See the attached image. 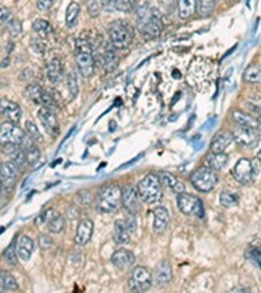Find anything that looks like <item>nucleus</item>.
Returning a JSON list of instances; mask_svg holds the SVG:
<instances>
[{
    "label": "nucleus",
    "mask_w": 261,
    "mask_h": 293,
    "mask_svg": "<svg viewBox=\"0 0 261 293\" xmlns=\"http://www.w3.org/2000/svg\"><path fill=\"white\" fill-rule=\"evenodd\" d=\"M0 114L8 120V122L17 124L22 116V111L20 106L11 99L1 98L0 99Z\"/></svg>",
    "instance_id": "ddd939ff"
},
{
    "label": "nucleus",
    "mask_w": 261,
    "mask_h": 293,
    "mask_svg": "<svg viewBox=\"0 0 261 293\" xmlns=\"http://www.w3.org/2000/svg\"><path fill=\"white\" fill-rule=\"evenodd\" d=\"M177 203L179 210L186 215H195V217H204V205L201 199L190 194V193H180L177 197Z\"/></svg>",
    "instance_id": "0eeeda50"
},
{
    "label": "nucleus",
    "mask_w": 261,
    "mask_h": 293,
    "mask_svg": "<svg viewBox=\"0 0 261 293\" xmlns=\"http://www.w3.org/2000/svg\"><path fill=\"white\" fill-rule=\"evenodd\" d=\"M99 9H101V5H99V3H97V1H92V3L88 5L89 13H90V16H93V17L98 16Z\"/></svg>",
    "instance_id": "c03bdc74"
},
{
    "label": "nucleus",
    "mask_w": 261,
    "mask_h": 293,
    "mask_svg": "<svg viewBox=\"0 0 261 293\" xmlns=\"http://www.w3.org/2000/svg\"><path fill=\"white\" fill-rule=\"evenodd\" d=\"M34 250V241L26 234L21 236L17 242V255L22 261H29Z\"/></svg>",
    "instance_id": "393cba45"
},
{
    "label": "nucleus",
    "mask_w": 261,
    "mask_h": 293,
    "mask_svg": "<svg viewBox=\"0 0 261 293\" xmlns=\"http://www.w3.org/2000/svg\"><path fill=\"white\" fill-rule=\"evenodd\" d=\"M17 168L11 161L3 162L0 164V181L3 184V189L12 190L16 184L17 177Z\"/></svg>",
    "instance_id": "2eb2a0df"
},
{
    "label": "nucleus",
    "mask_w": 261,
    "mask_h": 293,
    "mask_svg": "<svg viewBox=\"0 0 261 293\" xmlns=\"http://www.w3.org/2000/svg\"><path fill=\"white\" fill-rule=\"evenodd\" d=\"M158 178L162 186L169 188L170 190L175 193V194L184 193V190H186V185H184V182L178 180L175 176H173V175L169 174V172H162V174L159 175Z\"/></svg>",
    "instance_id": "4be33fe9"
},
{
    "label": "nucleus",
    "mask_w": 261,
    "mask_h": 293,
    "mask_svg": "<svg viewBox=\"0 0 261 293\" xmlns=\"http://www.w3.org/2000/svg\"><path fill=\"white\" fill-rule=\"evenodd\" d=\"M12 158V163L16 166V168H17V171H21L24 172L25 170H26V167H28L29 164L28 162H26V158H25V154L24 151L21 150V149H18L17 151L14 154H12L11 155Z\"/></svg>",
    "instance_id": "e433bc0d"
},
{
    "label": "nucleus",
    "mask_w": 261,
    "mask_h": 293,
    "mask_svg": "<svg viewBox=\"0 0 261 293\" xmlns=\"http://www.w3.org/2000/svg\"><path fill=\"white\" fill-rule=\"evenodd\" d=\"M234 178L240 184H250L254 178V174H252V166H251V161L247 158H240L237 162L235 167L233 170Z\"/></svg>",
    "instance_id": "f8f14e48"
},
{
    "label": "nucleus",
    "mask_w": 261,
    "mask_h": 293,
    "mask_svg": "<svg viewBox=\"0 0 261 293\" xmlns=\"http://www.w3.org/2000/svg\"><path fill=\"white\" fill-rule=\"evenodd\" d=\"M38 119L41 121V124L43 125V128L46 129V132L49 133L50 136H58L60 132L59 122H58L57 116L51 110L43 109L41 107L38 111Z\"/></svg>",
    "instance_id": "4468645a"
},
{
    "label": "nucleus",
    "mask_w": 261,
    "mask_h": 293,
    "mask_svg": "<svg viewBox=\"0 0 261 293\" xmlns=\"http://www.w3.org/2000/svg\"><path fill=\"white\" fill-rule=\"evenodd\" d=\"M80 11H81V8L77 1H71L68 4L67 12H65V24L68 28H73L76 25V21L80 16Z\"/></svg>",
    "instance_id": "cd10ccee"
},
{
    "label": "nucleus",
    "mask_w": 261,
    "mask_h": 293,
    "mask_svg": "<svg viewBox=\"0 0 261 293\" xmlns=\"http://www.w3.org/2000/svg\"><path fill=\"white\" fill-rule=\"evenodd\" d=\"M239 202V198L235 193L230 192V190H222L219 194V203L223 207H234L237 206Z\"/></svg>",
    "instance_id": "72a5a7b5"
},
{
    "label": "nucleus",
    "mask_w": 261,
    "mask_h": 293,
    "mask_svg": "<svg viewBox=\"0 0 261 293\" xmlns=\"http://www.w3.org/2000/svg\"><path fill=\"white\" fill-rule=\"evenodd\" d=\"M94 230V223L90 219H82L77 226L76 234H74V242L77 245H86L90 241Z\"/></svg>",
    "instance_id": "dca6fc26"
},
{
    "label": "nucleus",
    "mask_w": 261,
    "mask_h": 293,
    "mask_svg": "<svg viewBox=\"0 0 261 293\" xmlns=\"http://www.w3.org/2000/svg\"><path fill=\"white\" fill-rule=\"evenodd\" d=\"M7 26L9 33H11V37H13V38H17L18 35L21 34V24H20V21H17V20H9V21L7 22Z\"/></svg>",
    "instance_id": "ea45409f"
},
{
    "label": "nucleus",
    "mask_w": 261,
    "mask_h": 293,
    "mask_svg": "<svg viewBox=\"0 0 261 293\" xmlns=\"http://www.w3.org/2000/svg\"><path fill=\"white\" fill-rule=\"evenodd\" d=\"M76 64L80 73L84 77H90L94 72V58H93L92 49L88 41L78 39L76 42Z\"/></svg>",
    "instance_id": "20e7f679"
},
{
    "label": "nucleus",
    "mask_w": 261,
    "mask_h": 293,
    "mask_svg": "<svg viewBox=\"0 0 261 293\" xmlns=\"http://www.w3.org/2000/svg\"><path fill=\"white\" fill-rule=\"evenodd\" d=\"M43 219L46 222L47 228H49L51 234H60L64 230L65 222H64V218L58 213L57 210L47 209L45 211Z\"/></svg>",
    "instance_id": "f3484780"
},
{
    "label": "nucleus",
    "mask_w": 261,
    "mask_h": 293,
    "mask_svg": "<svg viewBox=\"0 0 261 293\" xmlns=\"http://www.w3.org/2000/svg\"><path fill=\"white\" fill-rule=\"evenodd\" d=\"M101 5H102L105 9H107V11L119 12H127L133 8V4L127 1V0H122V1H119V0H114V1H107V0H105V1L101 3Z\"/></svg>",
    "instance_id": "c85d7f7f"
},
{
    "label": "nucleus",
    "mask_w": 261,
    "mask_h": 293,
    "mask_svg": "<svg viewBox=\"0 0 261 293\" xmlns=\"http://www.w3.org/2000/svg\"><path fill=\"white\" fill-rule=\"evenodd\" d=\"M53 244H54L53 238L50 237L49 234H39V237H38L39 248L43 249V250H47V249H51Z\"/></svg>",
    "instance_id": "a19ab883"
},
{
    "label": "nucleus",
    "mask_w": 261,
    "mask_h": 293,
    "mask_svg": "<svg viewBox=\"0 0 261 293\" xmlns=\"http://www.w3.org/2000/svg\"><path fill=\"white\" fill-rule=\"evenodd\" d=\"M153 275L144 266H137L130 272L128 287L132 293H145L152 288Z\"/></svg>",
    "instance_id": "39448f33"
},
{
    "label": "nucleus",
    "mask_w": 261,
    "mask_h": 293,
    "mask_svg": "<svg viewBox=\"0 0 261 293\" xmlns=\"http://www.w3.org/2000/svg\"><path fill=\"white\" fill-rule=\"evenodd\" d=\"M33 30L37 33V34L41 37V38H47L51 32H53V28L47 20H43V18H37L33 22Z\"/></svg>",
    "instance_id": "7c9ffc66"
},
{
    "label": "nucleus",
    "mask_w": 261,
    "mask_h": 293,
    "mask_svg": "<svg viewBox=\"0 0 261 293\" xmlns=\"http://www.w3.org/2000/svg\"><path fill=\"white\" fill-rule=\"evenodd\" d=\"M233 142V134L229 130H221L214 136L210 143V153H225Z\"/></svg>",
    "instance_id": "aec40b11"
},
{
    "label": "nucleus",
    "mask_w": 261,
    "mask_h": 293,
    "mask_svg": "<svg viewBox=\"0 0 261 293\" xmlns=\"http://www.w3.org/2000/svg\"><path fill=\"white\" fill-rule=\"evenodd\" d=\"M260 74V65L259 64H251L244 72V80L250 84H259L261 78Z\"/></svg>",
    "instance_id": "473e14b6"
},
{
    "label": "nucleus",
    "mask_w": 261,
    "mask_h": 293,
    "mask_svg": "<svg viewBox=\"0 0 261 293\" xmlns=\"http://www.w3.org/2000/svg\"><path fill=\"white\" fill-rule=\"evenodd\" d=\"M137 193L138 197L141 199V202L152 205V203H157L162 198V185L157 175L149 174L146 175L141 181L137 185Z\"/></svg>",
    "instance_id": "f257e3e1"
},
{
    "label": "nucleus",
    "mask_w": 261,
    "mask_h": 293,
    "mask_svg": "<svg viewBox=\"0 0 261 293\" xmlns=\"http://www.w3.org/2000/svg\"><path fill=\"white\" fill-rule=\"evenodd\" d=\"M124 223H126V226H127L130 234L134 232V230H136V219H134V215L130 214V215L127 217V219L124 220Z\"/></svg>",
    "instance_id": "79ce46f5"
},
{
    "label": "nucleus",
    "mask_w": 261,
    "mask_h": 293,
    "mask_svg": "<svg viewBox=\"0 0 261 293\" xmlns=\"http://www.w3.org/2000/svg\"><path fill=\"white\" fill-rule=\"evenodd\" d=\"M237 293H250V291L248 290H244V288H242V292H238V291H235Z\"/></svg>",
    "instance_id": "49530a36"
},
{
    "label": "nucleus",
    "mask_w": 261,
    "mask_h": 293,
    "mask_svg": "<svg viewBox=\"0 0 261 293\" xmlns=\"http://www.w3.org/2000/svg\"><path fill=\"white\" fill-rule=\"evenodd\" d=\"M67 82H68V90H69L72 97L74 98L78 94V82H77V78H76V74H74L73 72H71V73L68 74Z\"/></svg>",
    "instance_id": "58836bf2"
},
{
    "label": "nucleus",
    "mask_w": 261,
    "mask_h": 293,
    "mask_svg": "<svg viewBox=\"0 0 261 293\" xmlns=\"http://www.w3.org/2000/svg\"><path fill=\"white\" fill-rule=\"evenodd\" d=\"M98 210L102 213H114L122 205V188L117 184L105 185L98 193Z\"/></svg>",
    "instance_id": "f03ea898"
},
{
    "label": "nucleus",
    "mask_w": 261,
    "mask_h": 293,
    "mask_svg": "<svg viewBox=\"0 0 261 293\" xmlns=\"http://www.w3.org/2000/svg\"><path fill=\"white\" fill-rule=\"evenodd\" d=\"M110 41L117 49H127L133 39V26L126 20H117L109 26Z\"/></svg>",
    "instance_id": "7ed1b4c3"
},
{
    "label": "nucleus",
    "mask_w": 261,
    "mask_h": 293,
    "mask_svg": "<svg viewBox=\"0 0 261 293\" xmlns=\"http://www.w3.org/2000/svg\"><path fill=\"white\" fill-rule=\"evenodd\" d=\"M231 134H233V141H235L238 145L243 147H254L260 141L259 130L242 128V126H237Z\"/></svg>",
    "instance_id": "9d476101"
},
{
    "label": "nucleus",
    "mask_w": 261,
    "mask_h": 293,
    "mask_svg": "<svg viewBox=\"0 0 261 293\" xmlns=\"http://www.w3.org/2000/svg\"><path fill=\"white\" fill-rule=\"evenodd\" d=\"M173 279V269L169 261H161L155 266L154 282L158 287L166 286Z\"/></svg>",
    "instance_id": "a211bd4d"
},
{
    "label": "nucleus",
    "mask_w": 261,
    "mask_h": 293,
    "mask_svg": "<svg viewBox=\"0 0 261 293\" xmlns=\"http://www.w3.org/2000/svg\"><path fill=\"white\" fill-rule=\"evenodd\" d=\"M18 288L17 280L11 274L5 271L0 272V290L1 291H16Z\"/></svg>",
    "instance_id": "2f4dec72"
},
{
    "label": "nucleus",
    "mask_w": 261,
    "mask_h": 293,
    "mask_svg": "<svg viewBox=\"0 0 261 293\" xmlns=\"http://www.w3.org/2000/svg\"><path fill=\"white\" fill-rule=\"evenodd\" d=\"M218 177L214 171L208 167L197 168L194 174L191 175V182L196 190L201 193H208L217 185Z\"/></svg>",
    "instance_id": "423d86ee"
},
{
    "label": "nucleus",
    "mask_w": 261,
    "mask_h": 293,
    "mask_svg": "<svg viewBox=\"0 0 261 293\" xmlns=\"http://www.w3.org/2000/svg\"><path fill=\"white\" fill-rule=\"evenodd\" d=\"M11 20V12L5 7H0V22H8Z\"/></svg>",
    "instance_id": "a18cd8bd"
},
{
    "label": "nucleus",
    "mask_w": 261,
    "mask_h": 293,
    "mask_svg": "<svg viewBox=\"0 0 261 293\" xmlns=\"http://www.w3.org/2000/svg\"><path fill=\"white\" fill-rule=\"evenodd\" d=\"M26 94H28V97L30 98L34 103L42 106L43 109L51 110V107L55 105L51 95H50L43 87H41L37 84L29 85V86L26 87Z\"/></svg>",
    "instance_id": "9b49d317"
},
{
    "label": "nucleus",
    "mask_w": 261,
    "mask_h": 293,
    "mask_svg": "<svg viewBox=\"0 0 261 293\" xmlns=\"http://www.w3.org/2000/svg\"><path fill=\"white\" fill-rule=\"evenodd\" d=\"M26 136L24 130L12 122H1L0 124V145H7V143H16L20 145Z\"/></svg>",
    "instance_id": "6e6552de"
},
{
    "label": "nucleus",
    "mask_w": 261,
    "mask_h": 293,
    "mask_svg": "<svg viewBox=\"0 0 261 293\" xmlns=\"http://www.w3.org/2000/svg\"><path fill=\"white\" fill-rule=\"evenodd\" d=\"M214 8V0H198V1H196V11H197V13L200 14V16H202V17L209 16V14L212 13Z\"/></svg>",
    "instance_id": "f704fd0d"
},
{
    "label": "nucleus",
    "mask_w": 261,
    "mask_h": 293,
    "mask_svg": "<svg viewBox=\"0 0 261 293\" xmlns=\"http://www.w3.org/2000/svg\"><path fill=\"white\" fill-rule=\"evenodd\" d=\"M154 222H153V230L155 234H163L167 230L170 223V214L166 207L159 206L153 211Z\"/></svg>",
    "instance_id": "412c9836"
},
{
    "label": "nucleus",
    "mask_w": 261,
    "mask_h": 293,
    "mask_svg": "<svg viewBox=\"0 0 261 293\" xmlns=\"http://www.w3.org/2000/svg\"><path fill=\"white\" fill-rule=\"evenodd\" d=\"M25 134L28 137H30L34 142H42L43 137L39 132V129L37 128V125L33 121H26L25 122Z\"/></svg>",
    "instance_id": "c9c22d12"
},
{
    "label": "nucleus",
    "mask_w": 261,
    "mask_h": 293,
    "mask_svg": "<svg viewBox=\"0 0 261 293\" xmlns=\"http://www.w3.org/2000/svg\"><path fill=\"white\" fill-rule=\"evenodd\" d=\"M122 205L132 215H136L141 210V199L133 185H127L122 189Z\"/></svg>",
    "instance_id": "1a4fd4ad"
},
{
    "label": "nucleus",
    "mask_w": 261,
    "mask_h": 293,
    "mask_svg": "<svg viewBox=\"0 0 261 293\" xmlns=\"http://www.w3.org/2000/svg\"><path fill=\"white\" fill-rule=\"evenodd\" d=\"M4 257L7 259L9 265H17V250H16V240L12 242L5 251H4Z\"/></svg>",
    "instance_id": "4c0bfd02"
},
{
    "label": "nucleus",
    "mask_w": 261,
    "mask_h": 293,
    "mask_svg": "<svg viewBox=\"0 0 261 293\" xmlns=\"http://www.w3.org/2000/svg\"><path fill=\"white\" fill-rule=\"evenodd\" d=\"M178 12H179L180 18H183V20L190 18L196 12V1H194V0H180V1H178Z\"/></svg>",
    "instance_id": "c756f323"
},
{
    "label": "nucleus",
    "mask_w": 261,
    "mask_h": 293,
    "mask_svg": "<svg viewBox=\"0 0 261 293\" xmlns=\"http://www.w3.org/2000/svg\"><path fill=\"white\" fill-rule=\"evenodd\" d=\"M47 77L49 80L53 82V84H60L63 81L64 77V69H63V64L59 59H53L50 60V63L47 64Z\"/></svg>",
    "instance_id": "b1692460"
},
{
    "label": "nucleus",
    "mask_w": 261,
    "mask_h": 293,
    "mask_svg": "<svg viewBox=\"0 0 261 293\" xmlns=\"http://www.w3.org/2000/svg\"><path fill=\"white\" fill-rule=\"evenodd\" d=\"M111 262L117 269L127 270L134 263V255L127 249H118L117 251H114Z\"/></svg>",
    "instance_id": "6ab92c4d"
},
{
    "label": "nucleus",
    "mask_w": 261,
    "mask_h": 293,
    "mask_svg": "<svg viewBox=\"0 0 261 293\" xmlns=\"http://www.w3.org/2000/svg\"><path fill=\"white\" fill-rule=\"evenodd\" d=\"M233 120L242 128L259 130V126H260V121L256 117L248 115V114H244L243 111H239V110L233 112Z\"/></svg>",
    "instance_id": "5701e85b"
},
{
    "label": "nucleus",
    "mask_w": 261,
    "mask_h": 293,
    "mask_svg": "<svg viewBox=\"0 0 261 293\" xmlns=\"http://www.w3.org/2000/svg\"><path fill=\"white\" fill-rule=\"evenodd\" d=\"M114 240L119 245H126L130 242V234L126 223H124V220H115V224H114Z\"/></svg>",
    "instance_id": "a878e982"
},
{
    "label": "nucleus",
    "mask_w": 261,
    "mask_h": 293,
    "mask_svg": "<svg viewBox=\"0 0 261 293\" xmlns=\"http://www.w3.org/2000/svg\"><path fill=\"white\" fill-rule=\"evenodd\" d=\"M54 0H39L38 3H37V8H38L39 11H47L50 8L53 7Z\"/></svg>",
    "instance_id": "37998d69"
},
{
    "label": "nucleus",
    "mask_w": 261,
    "mask_h": 293,
    "mask_svg": "<svg viewBox=\"0 0 261 293\" xmlns=\"http://www.w3.org/2000/svg\"><path fill=\"white\" fill-rule=\"evenodd\" d=\"M208 168L212 171H221L226 164L229 163V155L226 153H210L206 155Z\"/></svg>",
    "instance_id": "bb28decb"
}]
</instances>
